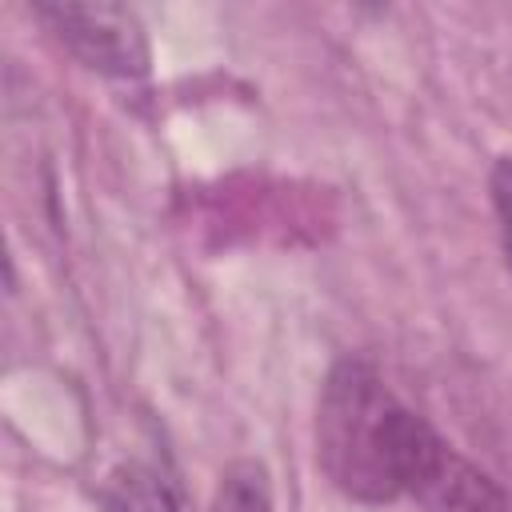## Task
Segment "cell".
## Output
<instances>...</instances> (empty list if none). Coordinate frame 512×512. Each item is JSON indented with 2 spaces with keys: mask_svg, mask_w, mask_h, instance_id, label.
Wrapping results in <instances>:
<instances>
[{
  "mask_svg": "<svg viewBox=\"0 0 512 512\" xmlns=\"http://www.w3.org/2000/svg\"><path fill=\"white\" fill-rule=\"evenodd\" d=\"M428 428L432 424L424 416L392 396L368 360L344 356L320 388L316 460L348 500L392 504L404 496V480Z\"/></svg>",
  "mask_w": 512,
  "mask_h": 512,
  "instance_id": "6da1fadb",
  "label": "cell"
},
{
  "mask_svg": "<svg viewBox=\"0 0 512 512\" xmlns=\"http://www.w3.org/2000/svg\"><path fill=\"white\" fill-rule=\"evenodd\" d=\"M36 20H44L56 40L104 76H144L148 72V36L132 8L124 4H36Z\"/></svg>",
  "mask_w": 512,
  "mask_h": 512,
  "instance_id": "7a4b0ae2",
  "label": "cell"
},
{
  "mask_svg": "<svg viewBox=\"0 0 512 512\" xmlns=\"http://www.w3.org/2000/svg\"><path fill=\"white\" fill-rule=\"evenodd\" d=\"M404 496L416 500L424 512H512V492L496 484L484 468L464 460L436 428H428L412 460Z\"/></svg>",
  "mask_w": 512,
  "mask_h": 512,
  "instance_id": "3957f363",
  "label": "cell"
},
{
  "mask_svg": "<svg viewBox=\"0 0 512 512\" xmlns=\"http://www.w3.org/2000/svg\"><path fill=\"white\" fill-rule=\"evenodd\" d=\"M208 512H272V484L260 460H236L224 468Z\"/></svg>",
  "mask_w": 512,
  "mask_h": 512,
  "instance_id": "277c9868",
  "label": "cell"
},
{
  "mask_svg": "<svg viewBox=\"0 0 512 512\" xmlns=\"http://www.w3.org/2000/svg\"><path fill=\"white\" fill-rule=\"evenodd\" d=\"M108 504H112V512H180L164 476H156L152 468H140V464H128L112 476Z\"/></svg>",
  "mask_w": 512,
  "mask_h": 512,
  "instance_id": "5b68a950",
  "label": "cell"
},
{
  "mask_svg": "<svg viewBox=\"0 0 512 512\" xmlns=\"http://www.w3.org/2000/svg\"><path fill=\"white\" fill-rule=\"evenodd\" d=\"M488 192H492V208H496V220H500L504 260H508V268H512V156H500V160L492 164Z\"/></svg>",
  "mask_w": 512,
  "mask_h": 512,
  "instance_id": "8992f818",
  "label": "cell"
}]
</instances>
